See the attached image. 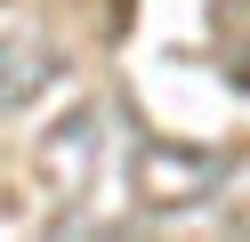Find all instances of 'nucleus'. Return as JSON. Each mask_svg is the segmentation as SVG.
I'll return each instance as SVG.
<instances>
[{
	"label": "nucleus",
	"instance_id": "f257e3e1",
	"mask_svg": "<svg viewBox=\"0 0 250 242\" xmlns=\"http://www.w3.org/2000/svg\"><path fill=\"white\" fill-rule=\"evenodd\" d=\"M218 186H226V154H210V145H186V137H146L137 145V202L162 210V218L218 202Z\"/></svg>",
	"mask_w": 250,
	"mask_h": 242
},
{
	"label": "nucleus",
	"instance_id": "f03ea898",
	"mask_svg": "<svg viewBox=\"0 0 250 242\" xmlns=\"http://www.w3.org/2000/svg\"><path fill=\"white\" fill-rule=\"evenodd\" d=\"M97 154H105V113L97 105H73L65 121L41 137L33 170H41V186H49L57 202H73V194H89V177H97Z\"/></svg>",
	"mask_w": 250,
	"mask_h": 242
},
{
	"label": "nucleus",
	"instance_id": "7ed1b4c3",
	"mask_svg": "<svg viewBox=\"0 0 250 242\" xmlns=\"http://www.w3.org/2000/svg\"><path fill=\"white\" fill-rule=\"evenodd\" d=\"M57 65H65V57H57L41 32H0V113L33 105V97L57 81Z\"/></svg>",
	"mask_w": 250,
	"mask_h": 242
}]
</instances>
